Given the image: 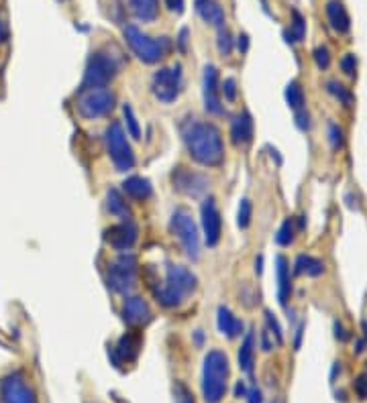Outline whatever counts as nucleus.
Listing matches in <instances>:
<instances>
[{
	"label": "nucleus",
	"mask_w": 367,
	"mask_h": 403,
	"mask_svg": "<svg viewBox=\"0 0 367 403\" xmlns=\"http://www.w3.org/2000/svg\"><path fill=\"white\" fill-rule=\"evenodd\" d=\"M117 104V96L115 92L108 88H88L80 90L78 96V114L86 120L102 119L110 114V110Z\"/></svg>",
	"instance_id": "6"
},
{
	"label": "nucleus",
	"mask_w": 367,
	"mask_h": 403,
	"mask_svg": "<svg viewBox=\"0 0 367 403\" xmlns=\"http://www.w3.org/2000/svg\"><path fill=\"white\" fill-rule=\"evenodd\" d=\"M230 362L223 350H208L202 367V397L206 403H220L229 387Z\"/></svg>",
	"instance_id": "3"
},
{
	"label": "nucleus",
	"mask_w": 367,
	"mask_h": 403,
	"mask_svg": "<svg viewBox=\"0 0 367 403\" xmlns=\"http://www.w3.org/2000/svg\"><path fill=\"white\" fill-rule=\"evenodd\" d=\"M202 96H204V108L211 114H225V108L220 104V96H218V70L216 65L208 63L204 68V75H202Z\"/></svg>",
	"instance_id": "15"
},
{
	"label": "nucleus",
	"mask_w": 367,
	"mask_h": 403,
	"mask_svg": "<svg viewBox=\"0 0 367 403\" xmlns=\"http://www.w3.org/2000/svg\"><path fill=\"white\" fill-rule=\"evenodd\" d=\"M139 239V228L133 224V220H124L121 224H115L105 230V240L110 249L127 253L135 247Z\"/></svg>",
	"instance_id": "13"
},
{
	"label": "nucleus",
	"mask_w": 367,
	"mask_h": 403,
	"mask_svg": "<svg viewBox=\"0 0 367 403\" xmlns=\"http://www.w3.org/2000/svg\"><path fill=\"white\" fill-rule=\"evenodd\" d=\"M235 397H247V385H245V381H237V385H235Z\"/></svg>",
	"instance_id": "49"
},
{
	"label": "nucleus",
	"mask_w": 367,
	"mask_h": 403,
	"mask_svg": "<svg viewBox=\"0 0 367 403\" xmlns=\"http://www.w3.org/2000/svg\"><path fill=\"white\" fill-rule=\"evenodd\" d=\"M237 47H239L241 53H247V49H249V37H247L245 33H241V35L237 37Z\"/></svg>",
	"instance_id": "48"
},
{
	"label": "nucleus",
	"mask_w": 367,
	"mask_h": 403,
	"mask_svg": "<svg viewBox=\"0 0 367 403\" xmlns=\"http://www.w3.org/2000/svg\"><path fill=\"white\" fill-rule=\"evenodd\" d=\"M261 4H263V11H265V13H270V9H267V0H261Z\"/></svg>",
	"instance_id": "53"
},
{
	"label": "nucleus",
	"mask_w": 367,
	"mask_h": 403,
	"mask_svg": "<svg viewBox=\"0 0 367 403\" xmlns=\"http://www.w3.org/2000/svg\"><path fill=\"white\" fill-rule=\"evenodd\" d=\"M171 232L178 237V240L182 242V249L186 257L190 261H198L200 259V237H198V226L194 222L192 214L186 208H178L171 214Z\"/></svg>",
	"instance_id": "8"
},
{
	"label": "nucleus",
	"mask_w": 367,
	"mask_h": 403,
	"mask_svg": "<svg viewBox=\"0 0 367 403\" xmlns=\"http://www.w3.org/2000/svg\"><path fill=\"white\" fill-rule=\"evenodd\" d=\"M220 92L225 94V98H227L229 102H235V100H237V82H235V77H227V80L220 84Z\"/></svg>",
	"instance_id": "40"
},
{
	"label": "nucleus",
	"mask_w": 367,
	"mask_h": 403,
	"mask_svg": "<svg viewBox=\"0 0 367 403\" xmlns=\"http://www.w3.org/2000/svg\"><path fill=\"white\" fill-rule=\"evenodd\" d=\"M265 322H267V332L275 338V344H284V332H282V326L280 322L275 320V316L270 310L265 312Z\"/></svg>",
	"instance_id": "37"
},
{
	"label": "nucleus",
	"mask_w": 367,
	"mask_h": 403,
	"mask_svg": "<svg viewBox=\"0 0 367 403\" xmlns=\"http://www.w3.org/2000/svg\"><path fill=\"white\" fill-rule=\"evenodd\" d=\"M198 287L196 275L184 265L168 263L166 267V284L153 285V296L164 308H180Z\"/></svg>",
	"instance_id": "2"
},
{
	"label": "nucleus",
	"mask_w": 367,
	"mask_h": 403,
	"mask_svg": "<svg viewBox=\"0 0 367 403\" xmlns=\"http://www.w3.org/2000/svg\"><path fill=\"white\" fill-rule=\"evenodd\" d=\"M247 399L249 403H263V393L257 385H251V389H247Z\"/></svg>",
	"instance_id": "43"
},
{
	"label": "nucleus",
	"mask_w": 367,
	"mask_h": 403,
	"mask_svg": "<svg viewBox=\"0 0 367 403\" xmlns=\"http://www.w3.org/2000/svg\"><path fill=\"white\" fill-rule=\"evenodd\" d=\"M129 6L141 23H151L159 15V0H129Z\"/></svg>",
	"instance_id": "25"
},
{
	"label": "nucleus",
	"mask_w": 367,
	"mask_h": 403,
	"mask_svg": "<svg viewBox=\"0 0 367 403\" xmlns=\"http://www.w3.org/2000/svg\"><path fill=\"white\" fill-rule=\"evenodd\" d=\"M105 143L110 161L115 165L117 171H129L135 167V153L133 147L127 139V134L122 131L121 122H110L105 133Z\"/></svg>",
	"instance_id": "7"
},
{
	"label": "nucleus",
	"mask_w": 367,
	"mask_h": 403,
	"mask_svg": "<svg viewBox=\"0 0 367 403\" xmlns=\"http://www.w3.org/2000/svg\"><path fill=\"white\" fill-rule=\"evenodd\" d=\"M261 348H263L265 353H270V350L274 348V343H270V332H267V330L261 332Z\"/></svg>",
	"instance_id": "47"
},
{
	"label": "nucleus",
	"mask_w": 367,
	"mask_h": 403,
	"mask_svg": "<svg viewBox=\"0 0 367 403\" xmlns=\"http://www.w3.org/2000/svg\"><path fill=\"white\" fill-rule=\"evenodd\" d=\"M255 348H257V340H255V332L249 330L245 334V340L239 348V367L245 373H253V365H255Z\"/></svg>",
	"instance_id": "23"
},
{
	"label": "nucleus",
	"mask_w": 367,
	"mask_h": 403,
	"mask_svg": "<svg viewBox=\"0 0 367 403\" xmlns=\"http://www.w3.org/2000/svg\"><path fill=\"white\" fill-rule=\"evenodd\" d=\"M202 230H204V240L213 249L218 245L220 235H223V218L216 208L214 198H206L202 202Z\"/></svg>",
	"instance_id": "14"
},
{
	"label": "nucleus",
	"mask_w": 367,
	"mask_h": 403,
	"mask_svg": "<svg viewBox=\"0 0 367 403\" xmlns=\"http://www.w3.org/2000/svg\"><path fill=\"white\" fill-rule=\"evenodd\" d=\"M233 45H235V39H233L230 31L227 29V27L218 29V39H216V47H218V53H220L223 58H229L230 53H233Z\"/></svg>",
	"instance_id": "33"
},
{
	"label": "nucleus",
	"mask_w": 367,
	"mask_h": 403,
	"mask_svg": "<svg viewBox=\"0 0 367 403\" xmlns=\"http://www.w3.org/2000/svg\"><path fill=\"white\" fill-rule=\"evenodd\" d=\"M6 39H9V29H6V23L0 16V43H4Z\"/></svg>",
	"instance_id": "50"
},
{
	"label": "nucleus",
	"mask_w": 367,
	"mask_h": 403,
	"mask_svg": "<svg viewBox=\"0 0 367 403\" xmlns=\"http://www.w3.org/2000/svg\"><path fill=\"white\" fill-rule=\"evenodd\" d=\"M326 16H329V23L331 27L336 31V33H347L351 29V18H349V13L345 9V4L341 0H329L326 2Z\"/></svg>",
	"instance_id": "21"
},
{
	"label": "nucleus",
	"mask_w": 367,
	"mask_h": 403,
	"mask_svg": "<svg viewBox=\"0 0 367 403\" xmlns=\"http://www.w3.org/2000/svg\"><path fill=\"white\" fill-rule=\"evenodd\" d=\"M166 6L176 15H182L184 13V0H166Z\"/></svg>",
	"instance_id": "45"
},
{
	"label": "nucleus",
	"mask_w": 367,
	"mask_h": 403,
	"mask_svg": "<svg viewBox=\"0 0 367 403\" xmlns=\"http://www.w3.org/2000/svg\"><path fill=\"white\" fill-rule=\"evenodd\" d=\"M341 70L345 72V75L355 77V74H357V55H355V53H347V55L341 60Z\"/></svg>",
	"instance_id": "39"
},
{
	"label": "nucleus",
	"mask_w": 367,
	"mask_h": 403,
	"mask_svg": "<svg viewBox=\"0 0 367 403\" xmlns=\"http://www.w3.org/2000/svg\"><path fill=\"white\" fill-rule=\"evenodd\" d=\"M274 403H280V402H274Z\"/></svg>",
	"instance_id": "55"
},
{
	"label": "nucleus",
	"mask_w": 367,
	"mask_h": 403,
	"mask_svg": "<svg viewBox=\"0 0 367 403\" xmlns=\"http://www.w3.org/2000/svg\"><path fill=\"white\" fill-rule=\"evenodd\" d=\"M121 60L117 55H112L107 49H100V51L92 53L80 90L108 88V84L121 72Z\"/></svg>",
	"instance_id": "5"
},
{
	"label": "nucleus",
	"mask_w": 367,
	"mask_h": 403,
	"mask_svg": "<svg viewBox=\"0 0 367 403\" xmlns=\"http://www.w3.org/2000/svg\"><path fill=\"white\" fill-rule=\"evenodd\" d=\"M294 235H296L294 220L288 218V220H284V224L280 226V230H277V235H275V242H277L280 247H290L292 242H294Z\"/></svg>",
	"instance_id": "32"
},
{
	"label": "nucleus",
	"mask_w": 367,
	"mask_h": 403,
	"mask_svg": "<svg viewBox=\"0 0 367 403\" xmlns=\"http://www.w3.org/2000/svg\"><path fill=\"white\" fill-rule=\"evenodd\" d=\"M196 13L206 25L216 27V29H223L225 23H227L225 11L216 0H196Z\"/></svg>",
	"instance_id": "18"
},
{
	"label": "nucleus",
	"mask_w": 367,
	"mask_h": 403,
	"mask_svg": "<svg viewBox=\"0 0 367 403\" xmlns=\"http://www.w3.org/2000/svg\"><path fill=\"white\" fill-rule=\"evenodd\" d=\"M335 336L336 340H341V343L349 340V334H347V330H345V326L341 322H335Z\"/></svg>",
	"instance_id": "46"
},
{
	"label": "nucleus",
	"mask_w": 367,
	"mask_h": 403,
	"mask_svg": "<svg viewBox=\"0 0 367 403\" xmlns=\"http://www.w3.org/2000/svg\"><path fill=\"white\" fill-rule=\"evenodd\" d=\"M122 33H124V41L131 47V51L137 55V60H141L143 63H149V65L164 60L174 47L169 37L153 39L149 35H145L143 31H139L135 25H127Z\"/></svg>",
	"instance_id": "4"
},
{
	"label": "nucleus",
	"mask_w": 367,
	"mask_h": 403,
	"mask_svg": "<svg viewBox=\"0 0 367 403\" xmlns=\"http://www.w3.org/2000/svg\"><path fill=\"white\" fill-rule=\"evenodd\" d=\"M151 318V308H149V303H147L145 299L137 298V296H135V298L124 299V303H122V320H124L129 326H133V328L145 326Z\"/></svg>",
	"instance_id": "16"
},
{
	"label": "nucleus",
	"mask_w": 367,
	"mask_h": 403,
	"mask_svg": "<svg viewBox=\"0 0 367 403\" xmlns=\"http://www.w3.org/2000/svg\"><path fill=\"white\" fill-rule=\"evenodd\" d=\"M314 61H317V65H319V70H329V65H331V51H329V47H317L314 49Z\"/></svg>",
	"instance_id": "38"
},
{
	"label": "nucleus",
	"mask_w": 367,
	"mask_h": 403,
	"mask_svg": "<svg viewBox=\"0 0 367 403\" xmlns=\"http://www.w3.org/2000/svg\"><path fill=\"white\" fill-rule=\"evenodd\" d=\"M60 2H68V0H60Z\"/></svg>",
	"instance_id": "54"
},
{
	"label": "nucleus",
	"mask_w": 367,
	"mask_h": 403,
	"mask_svg": "<svg viewBox=\"0 0 367 403\" xmlns=\"http://www.w3.org/2000/svg\"><path fill=\"white\" fill-rule=\"evenodd\" d=\"M329 141H331V147L333 151H339L345 145V133L343 129L335 124V122H329Z\"/></svg>",
	"instance_id": "36"
},
{
	"label": "nucleus",
	"mask_w": 367,
	"mask_h": 403,
	"mask_svg": "<svg viewBox=\"0 0 367 403\" xmlns=\"http://www.w3.org/2000/svg\"><path fill=\"white\" fill-rule=\"evenodd\" d=\"M196 343L202 344V330H196Z\"/></svg>",
	"instance_id": "52"
},
{
	"label": "nucleus",
	"mask_w": 367,
	"mask_h": 403,
	"mask_svg": "<svg viewBox=\"0 0 367 403\" xmlns=\"http://www.w3.org/2000/svg\"><path fill=\"white\" fill-rule=\"evenodd\" d=\"M251 216H253V204H251V200L243 198V200H241V204H239V212H237V224H239V228H241V230L249 228V224H251Z\"/></svg>",
	"instance_id": "34"
},
{
	"label": "nucleus",
	"mask_w": 367,
	"mask_h": 403,
	"mask_svg": "<svg viewBox=\"0 0 367 403\" xmlns=\"http://www.w3.org/2000/svg\"><path fill=\"white\" fill-rule=\"evenodd\" d=\"M151 92L164 104H171L174 100H178L182 92V65L178 63V65L161 68L159 72H155L151 77Z\"/></svg>",
	"instance_id": "10"
},
{
	"label": "nucleus",
	"mask_w": 367,
	"mask_h": 403,
	"mask_svg": "<svg viewBox=\"0 0 367 403\" xmlns=\"http://www.w3.org/2000/svg\"><path fill=\"white\" fill-rule=\"evenodd\" d=\"M174 402L176 403H196V399H194V393L186 387L182 381H176V383H174Z\"/></svg>",
	"instance_id": "35"
},
{
	"label": "nucleus",
	"mask_w": 367,
	"mask_h": 403,
	"mask_svg": "<svg viewBox=\"0 0 367 403\" xmlns=\"http://www.w3.org/2000/svg\"><path fill=\"white\" fill-rule=\"evenodd\" d=\"M218 330H220V334H225L229 340H235V338H239V336L243 334L245 324L243 320L237 318L227 306H220V308H218Z\"/></svg>",
	"instance_id": "20"
},
{
	"label": "nucleus",
	"mask_w": 367,
	"mask_h": 403,
	"mask_svg": "<svg viewBox=\"0 0 367 403\" xmlns=\"http://www.w3.org/2000/svg\"><path fill=\"white\" fill-rule=\"evenodd\" d=\"M284 37H286L288 43H294V41H304L306 21L304 16L300 15L298 11H292V29L284 31Z\"/></svg>",
	"instance_id": "29"
},
{
	"label": "nucleus",
	"mask_w": 367,
	"mask_h": 403,
	"mask_svg": "<svg viewBox=\"0 0 367 403\" xmlns=\"http://www.w3.org/2000/svg\"><path fill=\"white\" fill-rule=\"evenodd\" d=\"M107 210H108V214H112V216L121 218V222H124V220H131V218H133L131 208L127 206L124 198H122L121 192H119V190H115V188H112V190H108Z\"/></svg>",
	"instance_id": "26"
},
{
	"label": "nucleus",
	"mask_w": 367,
	"mask_h": 403,
	"mask_svg": "<svg viewBox=\"0 0 367 403\" xmlns=\"http://www.w3.org/2000/svg\"><path fill=\"white\" fill-rule=\"evenodd\" d=\"M188 37H190V31L188 29H182L180 31V35H178V39H176V45L180 47V51H188Z\"/></svg>",
	"instance_id": "44"
},
{
	"label": "nucleus",
	"mask_w": 367,
	"mask_h": 403,
	"mask_svg": "<svg viewBox=\"0 0 367 403\" xmlns=\"http://www.w3.org/2000/svg\"><path fill=\"white\" fill-rule=\"evenodd\" d=\"M0 399H2V403H39L23 371H13L6 377H2Z\"/></svg>",
	"instance_id": "11"
},
{
	"label": "nucleus",
	"mask_w": 367,
	"mask_h": 403,
	"mask_svg": "<svg viewBox=\"0 0 367 403\" xmlns=\"http://www.w3.org/2000/svg\"><path fill=\"white\" fill-rule=\"evenodd\" d=\"M137 285V259L124 253L117 257L108 267V287L117 294H129Z\"/></svg>",
	"instance_id": "9"
},
{
	"label": "nucleus",
	"mask_w": 367,
	"mask_h": 403,
	"mask_svg": "<svg viewBox=\"0 0 367 403\" xmlns=\"http://www.w3.org/2000/svg\"><path fill=\"white\" fill-rule=\"evenodd\" d=\"M296 127L300 129V131H310V127H312V122H310V114H308V110L302 108V110H298L296 112Z\"/></svg>",
	"instance_id": "41"
},
{
	"label": "nucleus",
	"mask_w": 367,
	"mask_h": 403,
	"mask_svg": "<svg viewBox=\"0 0 367 403\" xmlns=\"http://www.w3.org/2000/svg\"><path fill=\"white\" fill-rule=\"evenodd\" d=\"M139 348H141V338L139 336H135V334H124V336H121V340L110 350V357H112L115 367H121L122 362H133L137 358Z\"/></svg>",
	"instance_id": "17"
},
{
	"label": "nucleus",
	"mask_w": 367,
	"mask_h": 403,
	"mask_svg": "<svg viewBox=\"0 0 367 403\" xmlns=\"http://www.w3.org/2000/svg\"><path fill=\"white\" fill-rule=\"evenodd\" d=\"M275 263H277V298H280V303L286 308V306H288V299H290L292 296L290 265H288V259H286V257H277Z\"/></svg>",
	"instance_id": "22"
},
{
	"label": "nucleus",
	"mask_w": 367,
	"mask_h": 403,
	"mask_svg": "<svg viewBox=\"0 0 367 403\" xmlns=\"http://www.w3.org/2000/svg\"><path fill=\"white\" fill-rule=\"evenodd\" d=\"M298 275H306V277H321L322 273L326 271L324 269V263L310 257V254H300L296 259V269H294Z\"/></svg>",
	"instance_id": "27"
},
{
	"label": "nucleus",
	"mask_w": 367,
	"mask_h": 403,
	"mask_svg": "<svg viewBox=\"0 0 367 403\" xmlns=\"http://www.w3.org/2000/svg\"><path fill=\"white\" fill-rule=\"evenodd\" d=\"M286 102L290 106L292 110H302L304 108V102H306V96H304V90L300 86V82L298 80H292L290 84L286 86Z\"/></svg>",
	"instance_id": "28"
},
{
	"label": "nucleus",
	"mask_w": 367,
	"mask_h": 403,
	"mask_svg": "<svg viewBox=\"0 0 367 403\" xmlns=\"http://www.w3.org/2000/svg\"><path fill=\"white\" fill-rule=\"evenodd\" d=\"M122 190H124V194L129 195V198L139 200V202L151 198L153 194V188L151 183H149V179L139 178V176H133V178L124 179V181H122Z\"/></svg>",
	"instance_id": "24"
},
{
	"label": "nucleus",
	"mask_w": 367,
	"mask_h": 403,
	"mask_svg": "<svg viewBox=\"0 0 367 403\" xmlns=\"http://www.w3.org/2000/svg\"><path fill=\"white\" fill-rule=\"evenodd\" d=\"M326 90H329V94H333L336 100L341 102V104L345 106H351L353 104V94L349 90L345 88L343 84H339L336 80H331V82H326Z\"/></svg>",
	"instance_id": "30"
},
{
	"label": "nucleus",
	"mask_w": 367,
	"mask_h": 403,
	"mask_svg": "<svg viewBox=\"0 0 367 403\" xmlns=\"http://www.w3.org/2000/svg\"><path fill=\"white\" fill-rule=\"evenodd\" d=\"M182 139L188 155L204 167H218L225 159L223 134L213 122L188 119L182 122Z\"/></svg>",
	"instance_id": "1"
},
{
	"label": "nucleus",
	"mask_w": 367,
	"mask_h": 403,
	"mask_svg": "<svg viewBox=\"0 0 367 403\" xmlns=\"http://www.w3.org/2000/svg\"><path fill=\"white\" fill-rule=\"evenodd\" d=\"M355 391L361 399H367V373L359 375L357 381H355Z\"/></svg>",
	"instance_id": "42"
},
{
	"label": "nucleus",
	"mask_w": 367,
	"mask_h": 403,
	"mask_svg": "<svg viewBox=\"0 0 367 403\" xmlns=\"http://www.w3.org/2000/svg\"><path fill=\"white\" fill-rule=\"evenodd\" d=\"M171 183H174L176 192L188 195V198H202V195L208 192V188H211L208 176H204L200 171H192V169L182 167V165L178 169H174Z\"/></svg>",
	"instance_id": "12"
},
{
	"label": "nucleus",
	"mask_w": 367,
	"mask_h": 403,
	"mask_svg": "<svg viewBox=\"0 0 367 403\" xmlns=\"http://www.w3.org/2000/svg\"><path fill=\"white\" fill-rule=\"evenodd\" d=\"M122 117H124V122H127V133L131 134L135 141H139L141 139V127H139V120L131 104L122 106Z\"/></svg>",
	"instance_id": "31"
},
{
	"label": "nucleus",
	"mask_w": 367,
	"mask_h": 403,
	"mask_svg": "<svg viewBox=\"0 0 367 403\" xmlns=\"http://www.w3.org/2000/svg\"><path fill=\"white\" fill-rule=\"evenodd\" d=\"M261 265H263V257H261V254H260V257H257V261H255V271H257V275H260L261 269H263V267H261Z\"/></svg>",
	"instance_id": "51"
},
{
	"label": "nucleus",
	"mask_w": 367,
	"mask_h": 403,
	"mask_svg": "<svg viewBox=\"0 0 367 403\" xmlns=\"http://www.w3.org/2000/svg\"><path fill=\"white\" fill-rule=\"evenodd\" d=\"M230 136H233L235 145H249L253 141V119L249 112H241L233 119Z\"/></svg>",
	"instance_id": "19"
}]
</instances>
